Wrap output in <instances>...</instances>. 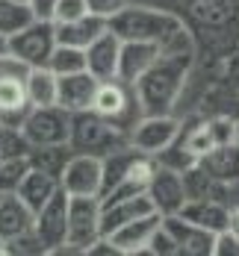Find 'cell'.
I'll list each match as a JSON object with an SVG mask.
<instances>
[{
	"mask_svg": "<svg viewBox=\"0 0 239 256\" xmlns=\"http://www.w3.org/2000/svg\"><path fill=\"white\" fill-rule=\"evenodd\" d=\"M27 171H30V154L27 156H3L0 159V194L15 192Z\"/></svg>",
	"mask_w": 239,
	"mask_h": 256,
	"instance_id": "f1b7e54d",
	"label": "cell"
},
{
	"mask_svg": "<svg viewBox=\"0 0 239 256\" xmlns=\"http://www.w3.org/2000/svg\"><path fill=\"white\" fill-rule=\"evenodd\" d=\"M162 56V48L157 42H121V56H118V80L136 86L154 62Z\"/></svg>",
	"mask_w": 239,
	"mask_h": 256,
	"instance_id": "ac0fdd59",
	"label": "cell"
},
{
	"mask_svg": "<svg viewBox=\"0 0 239 256\" xmlns=\"http://www.w3.org/2000/svg\"><path fill=\"white\" fill-rule=\"evenodd\" d=\"M30 74V65L18 59L12 50L0 53V80H24Z\"/></svg>",
	"mask_w": 239,
	"mask_h": 256,
	"instance_id": "d6a6232c",
	"label": "cell"
},
{
	"mask_svg": "<svg viewBox=\"0 0 239 256\" xmlns=\"http://www.w3.org/2000/svg\"><path fill=\"white\" fill-rule=\"evenodd\" d=\"M6 254V242H3V238H0V256Z\"/></svg>",
	"mask_w": 239,
	"mask_h": 256,
	"instance_id": "b9f144b4",
	"label": "cell"
},
{
	"mask_svg": "<svg viewBox=\"0 0 239 256\" xmlns=\"http://www.w3.org/2000/svg\"><path fill=\"white\" fill-rule=\"evenodd\" d=\"M148 212H157L148 192L142 194H133V198H124V200H109V204H101V236H109L118 227L130 224L136 218L148 215Z\"/></svg>",
	"mask_w": 239,
	"mask_h": 256,
	"instance_id": "5bb4252c",
	"label": "cell"
},
{
	"mask_svg": "<svg viewBox=\"0 0 239 256\" xmlns=\"http://www.w3.org/2000/svg\"><path fill=\"white\" fill-rule=\"evenodd\" d=\"M148 198H151V204H154L159 215H177L183 209V204L189 200L183 174L157 162V171L148 182Z\"/></svg>",
	"mask_w": 239,
	"mask_h": 256,
	"instance_id": "8fae6325",
	"label": "cell"
},
{
	"mask_svg": "<svg viewBox=\"0 0 239 256\" xmlns=\"http://www.w3.org/2000/svg\"><path fill=\"white\" fill-rule=\"evenodd\" d=\"M9 50V38H6V36H0V53H6Z\"/></svg>",
	"mask_w": 239,
	"mask_h": 256,
	"instance_id": "60d3db41",
	"label": "cell"
},
{
	"mask_svg": "<svg viewBox=\"0 0 239 256\" xmlns=\"http://www.w3.org/2000/svg\"><path fill=\"white\" fill-rule=\"evenodd\" d=\"M30 112L24 80H0V121L21 127V121Z\"/></svg>",
	"mask_w": 239,
	"mask_h": 256,
	"instance_id": "cb8c5ba5",
	"label": "cell"
},
{
	"mask_svg": "<svg viewBox=\"0 0 239 256\" xmlns=\"http://www.w3.org/2000/svg\"><path fill=\"white\" fill-rule=\"evenodd\" d=\"M36 15L24 0H0V36H15L21 32L27 24H33Z\"/></svg>",
	"mask_w": 239,
	"mask_h": 256,
	"instance_id": "484cf974",
	"label": "cell"
},
{
	"mask_svg": "<svg viewBox=\"0 0 239 256\" xmlns=\"http://www.w3.org/2000/svg\"><path fill=\"white\" fill-rule=\"evenodd\" d=\"M210 130H212V138H215V148L236 142V121L233 118H212Z\"/></svg>",
	"mask_w": 239,
	"mask_h": 256,
	"instance_id": "e575fe53",
	"label": "cell"
},
{
	"mask_svg": "<svg viewBox=\"0 0 239 256\" xmlns=\"http://www.w3.org/2000/svg\"><path fill=\"white\" fill-rule=\"evenodd\" d=\"M59 186L71 198H101L104 188V156L95 154H74L68 159Z\"/></svg>",
	"mask_w": 239,
	"mask_h": 256,
	"instance_id": "ba28073f",
	"label": "cell"
},
{
	"mask_svg": "<svg viewBox=\"0 0 239 256\" xmlns=\"http://www.w3.org/2000/svg\"><path fill=\"white\" fill-rule=\"evenodd\" d=\"M74 156L71 144H48V148H30V165L51 174V177L62 180V171L68 165V159Z\"/></svg>",
	"mask_w": 239,
	"mask_h": 256,
	"instance_id": "d4e9b609",
	"label": "cell"
},
{
	"mask_svg": "<svg viewBox=\"0 0 239 256\" xmlns=\"http://www.w3.org/2000/svg\"><path fill=\"white\" fill-rule=\"evenodd\" d=\"M48 68H51L56 77H68V74H77V71H89L86 68V50L83 48H71V44H56Z\"/></svg>",
	"mask_w": 239,
	"mask_h": 256,
	"instance_id": "4316f807",
	"label": "cell"
},
{
	"mask_svg": "<svg viewBox=\"0 0 239 256\" xmlns=\"http://www.w3.org/2000/svg\"><path fill=\"white\" fill-rule=\"evenodd\" d=\"M109 30L121 42H157L162 53L192 50L183 24L171 12H159L148 6H124L115 18H109Z\"/></svg>",
	"mask_w": 239,
	"mask_h": 256,
	"instance_id": "6da1fadb",
	"label": "cell"
},
{
	"mask_svg": "<svg viewBox=\"0 0 239 256\" xmlns=\"http://www.w3.org/2000/svg\"><path fill=\"white\" fill-rule=\"evenodd\" d=\"M118 56H121V38L112 30H106L86 48V68L98 80H112L118 77Z\"/></svg>",
	"mask_w": 239,
	"mask_h": 256,
	"instance_id": "e0dca14e",
	"label": "cell"
},
{
	"mask_svg": "<svg viewBox=\"0 0 239 256\" xmlns=\"http://www.w3.org/2000/svg\"><path fill=\"white\" fill-rule=\"evenodd\" d=\"M83 15H89V6L86 0H56V9H53V24H71Z\"/></svg>",
	"mask_w": 239,
	"mask_h": 256,
	"instance_id": "4dcf8cb0",
	"label": "cell"
},
{
	"mask_svg": "<svg viewBox=\"0 0 239 256\" xmlns=\"http://www.w3.org/2000/svg\"><path fill=\"white\" fill-rule=\"evenodd\" d=\"M177 142H180L186 150L195 156V159H201L204 154H210L212 148H215V138H212L210 121H201V124H195V127H189V130L180 127V136H177Z\"/></svg>",
	"mask_w": 239,
	"mask_h": 256,
	"instance_id": "83f0119b",
	"label": "cell"
},
{
	"mask_svg": "<svg viewBox=\"0 0 239 256\" xmlns=\"http://www.w3.org/2000/svg\"><path fill=\"white\" fill-rule=\"evenodd\" d=\"M230 230H233V232L239 236V206L233 209V218H230Z\"/></svg>",
	"mask_w": 239,
	"mask_h": 256,
	"instance_id": "ab89813d",
	"label": "cell"
},
{
	"mask_svg": "<svg viewBox=\"0 0 239 256\" xmlns=\"http://www.w3.org/2000/svg\"><path fill=\"white\" fill-rule=\"evenodd\" d=\"M236 142H239V121H236Z\"/></svg>",
	"mask_w": 239,
	"mask_h": 256,
	"instance_id": "7bdbcfd3",
	"label": "cell"
},
{
	"mask_svg": "<svg viewBox=\"0 0 239 256\" xmlns=\"http://www.w3.org/2000/svg\"><path fill=\"white\" fill-rule=\"evenodd\" d=\"M27 154H30V144H27L21 127L0 121V159L3 156H27Z\"/></svg>",
	"mask_w": 239,
	"mask_h": 256,
	"instance_id": "f546056e",
	"label": "cell"
},
{
	"mask_svg": "<svg viewBox=\"0 0 239 256\" xmlns=\"http://www.w3.org/2000/svg\"><path fill=\"white\" fill-rule=\"evenodd\" d=\"M86 256H121V250L112 244V238H106V236H101L89 250H86Z\"/></svg>",
	"mask_w": 239,
	"mask_h": 256,
	"instance_id": "74e56055",
	"label": "cell"
},
{
	"mask_svg": "<svg viewBox=\"0 0 239 256\" xmlns=\"http://www.w3.org/2000/svg\"><path fill=\"white\" fill-rule=\"evenodd\" d=\"M24 88L30 106H56L59 103V77L48 65L30 68V74L24 77Z\"/></svg>",
	"mask_w": 239,
	"mask_h": 256,
	"instance_id": "603a6c76",
	"label": "cell"
},
{
	"mask_svg": "<svg viewBox=\"0 0 239 256\" xmlns=\"http://www.w3.org/2000/svg\"><path fill=\"white\" fill-rule=\"evenodd\" d=\"M33 230L42 238V244L48 248V254H56L68 242V192L65 188H59L51 200L36 212Z\"/></svg>",
	"mask_w": 239,
	"mask_h": 256,
	"instance_id": "30bf717a",
	"label": "cell"
},
{
	"mask_svg": "<svg viewBox=\"0 0 239 256\" xmlns=\"http://www.w3.org/2000/svg\"><path fill=\"white\" fill-rule=\"evenodd\" d=\"M177 136H180V121L171 118V112L168 115H142L130 130V148L148 156H157L168 144H174Z\"/></svg>",
	"mask_w": 239,
	"mask_h": 256,
	"instance_id": "9c48e42d",
	"label": "cell"
},
{
	"mask_svg": "<svg viewBox=\"0 0 239 256\" xmlns=\"http://www.w3.org/2000/svg\"><path fill=\"white\" fill-rule=\"evenodd\" d=\"M30 9L39 21H51L53 9H56V0H30Z\"/></svg>",
	"mask_w": 239,
	"mask_h": 256,
	"instance_id": "f35d334b",
	"label": "cell"
},
{
	"mask_svg": "<svg viewBox=\"0 0 239 256\" xmlns=\"http://www.w3.org/2000/svg\"><path fill=\"white\" fill-rule=\"evenodd\" d=\"M189 68H192V50L162 53L133 86L139 106H142V115H168L174 109V100L183 92Z\"/></svg>",
	"mask_w": 239,
	"mask_h": 256,
	"instance_id": "7a4b0ae2",
	"label": "cell"
},
{
	"mask_svg": "<svg viewBox=\"0 0 239 256\" xmlns=\"http://www.w3.org/2000/svg\"><path fill=\"white\" fill-rule=\"evenodd\" d=\"M101 238V198L68 194V242L56 254H86Z\"/></svg>",
	"mask_w": 239,
	"mask_h": 256,
	"instance_id": "5b68a950",
	"label": "cell"
},
{
	"mask_svg": "<svg viewBox=\"0 0 239 256\" xmlns=\"http://www.w3.org/2000/svg\"><path fill=\"white\" fill-rule=\"evenodd\" d=\"M198 165L215 177L218 182H239V142H230V144H218L212 148L210 154H204L198 159Z\"/></svg>",
	"mask_w": 239,
	"mask_h": 256,
	"instance_id": "44dd1931",
	"label": "cell"
},
{
	"mask_svg": "<svg viewBox=\"0 0 239 256\" xmlns=\"http://www.w3.org/2000/svg\"><path fill=\"white\" fill-rule=\"evenodd\" d=\"M183 215L186 221L204 227L210 232H221V230H230V218H233V209L224 204V200H212V198H192L186 200L183 209L177 212Z\"/></svg>",
	"mask_w": 239,
	"mask_h": 256,
	"instance_id": "2e32d148",
	"label": "cell"
},
{
	"mask_svg": "<svg viewBox=\"0 0 239 256\" xmlns=\"http://www.w3.org/2000/svg\"><path fill=\"white\" fill-rule=\"evenodd\" d=\"M59 188H62V186H59V180H56V177H51V174H45V171H39V168H33V165H30V171H27L24 180L18 182L15 194H18V198L33 209V212H39V209L48 204Z\"/></svg>",
	"mask_w": 239,
	"mask_h": 256,
	"instance_id": "ffe728a7",
	"label": "cell"
},
{
	"mask_svg": "<svg viewBox=\"0 0 239 256\" xmlns=\"http://www.w3.org/2000/svg\"><path fill=\"white\" fill-rule=\"evenodd\" d=\"M33 224H36V212L15 192L0 194V238L3 242H12V238L30 232Z\"/></svg>",
	"mask_w": 239,
	"mask_h": 256,
	"instance_id": "d6986e66",
	"label": "cell"
},
{
	"mask_svg": "<svg viewBox=\"0 0 239 256\" xmlns=\"http://www.w3.org/2000/svg\"><path fill=\"white\" fill-rule=\"evenodd\" d=\"M98 86H101V80L95 77L92 71H77V74L59 77V106L68 109L71 115L92 109Z\"/></svg>",
	"mask_w": 239,
	"mask_h": 256,
	"instance_id": "9a60e30c",
	"label": "cell"
},
{
	"mask_svg": "<svg viewBox=\"0 0 239 256\" xmlns=\"http://www.w3.org/2000/svg\"><path fill=\"white\" fill-rule=\"evenodd\" d=\"M159 224H162V215L159 212H148V215L136 218L130 224L118 227L115 232H109L106 238H112V244L121 250V256H139V254H148L151 236L159 230Z\"/></svg>",
	"mask_w": 239,
	"mask_h": 256,
	"instance_id": "4fadbf2b",
	"label": "cell"
},
{
	"mask_svg": "<svg viewBox=\"0 0 239 256\" xmlns=\"http://www.w3.org/2000/svg\"><path fill=\"white\" fill-rule=\"evenodd\" d=\"M86 6H89L92 15H98V18L109 21V18H115V15L127 6V0H86Z\"/></svg>",
	"mask_w": 239,
	"mask_h": 256,
	"instance_id": "8d00e7d4",
	"label": "cell"
},
{
	"mask_svg": "<svg viewBox=\"0 0 239 256\" xmlns=\"http://www.w3.org/2000/svg\"><path fill=\"white\" fill-rule=\"evenodd\" d=\"M30 148H48V144H68L71 138V112L56 106H30L27 118L21 121Z\"/></svg>",
	"mask_w": 239,
	"mask_h": 256,
	"instance_id": "277c9868",
	"label": "cell"
},
{
	"mask_svg": "<svg viewBox=\"0 0 239 256\" xmlns=\"http://www.w3.org/2000/svg\"><path fill=\"white\" fill-rule=\"evenodd\" d=\"M9 50L18 59H24L30 68L36 65H48L53 50H56V24L53 21H33L21 32L9 36Z\"/></svg>",
	"mask_w": 239,
	"mask_h": 256,
	"instance_id": "52a82bcc",
	"label": "cell"
},
{
	"mask_svg": "<svg viewBox=\"0 0 239 256\" xmlns=\"http://www.w3.org/2000/svg\"><path fill=\"white\" fill-rule=\"evenodd\" d=\"M68 144L74 148V154L106 156L112 150H118V148H127L130 132L121 124L98 115L95 109H86V112L71 115V138H68Z\"/></svg>",
	"mask_w": 239,
	"mask_h": 256,
	"instance_id": "3957f363",
	"label": "cell"
},
{
	"mask_svg": "<svg viewBox=\"0 0 239 256\" xmlns=\"http://www.w3.org/2000/svg\"><path fill=\"white\" fill-rule=\"evenodd\" d=\"M212 256H239V236H236V232H233V230L215 232Z\"/></svg>",
	"mask_w": 239,
	"mask_h": 256,
	"instance_id": "d590c367",
	"label": "cell"
},
{
	"mask_svg": "<svg viewBox=\"0 0 239 256\" xmlns=\"http://www.w3.org/2000/svg\"><path fill=\"white\" fill-rule=\"evenodd\" d=\"M109 30V21L98 18V15H83L71 24H56V44H71V48H89L101 32Z\"/></svg>",
	"mask_w": 239,
	"mask_h": 256,
	"instance_id": "7402d4cb",
	"label": "cell"
},
{
	"mask_svg": "<svg viewBox=\"0 0 239 256\" xmlns=\"http://www.w3.org/2000/svg\"><path fill=\"white\" fill-rule=\"evenodd\" d=\"M92 109H95L98 115L109 118V121L121 124L127 132H130L133 124L142 118V106H139V98H136V88H133L130 82L118 80V77L101 80Z\"/></svg>",
	"mask_w": 239,
	"mask_h": 256,
	"instance_id": "8992f818",
	"label": "cell"
},
{
	"mask_svg": "<svg viewBox=\"0 0 239 256\" xmlns=\"http://www.w3.org/2000/svg\"><path fill=\"white\" fill-rule=\"evenodd\" d=\"M24 3H30V0H24Z\"/></svg>",
	"mask_w": 239,
	"mask_h": 256,
	"instance_id": "ee69618b",
	"label": "cell"
},
{
	"mask_svg": "<svg viewBox=\"0 0 239 256\" xmlns=\"http://www.w3.org/2000/svg\"><path fill=\"white\" fill-rule=\"evenodd\" d=\"M6 254L42 256V254H48V248L42 244V238L36 236V230H30V232H24V236H18V238H12V242H6Z\"/></svg>",
	"mask_w": 239,
	"mask_h": 256,
	"instance_id": "1f68e13d",
	"label": "cell"
},
{
	"mask_svg": "<svg viewBox=\"0 0 239 256\" xmlns=\"http://www.w3.org/2000/svg\"><path fill=\"white\" fill-rule=\"evenodd\" d=\"M148 254L151 256H177V244H174V238H171V232L165 230L162 224H159V230L151 236V244H148Z\"/></svg>",
	"mask_w": 239,
	"mask_h": 256,
	"instance_id": "836d02e7",
	"label": "cell"
},
{
	"mask_svg": "<svg viewBox=\"0 0 239 256\" xmlns=\"http://www.w3.org/2000/svg\"><path fill=\"white\" fill-rule=\"evenodd\" d=\"M162 227L171 232L177 244V256H212L215 232L186 221L183 215H162Z\"/></svg>",
	"mask_w": 239,
	"mask_h": 256,
	"instance_id": "7c38bea8",
	"label": "cell"
}]
</instances>
